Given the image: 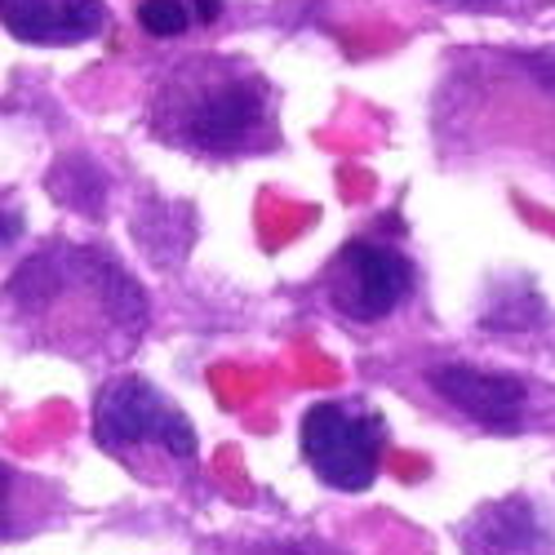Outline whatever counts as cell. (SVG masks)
<instances>
[{
  "instance_id": "1",
  "label": "cell",
  "mask_w": 555,
  "mask_h": 555,
  "mask_svg": "<svg viewBox=\"0 0 555 555\" xmlns=\"http://www.w3.org/2000/svg\"><path fill=\"white\" fill-rule=\"evenodd\" d=\"M147 125L160 143L196 156H254L275 147V89L245 59H182L152 89Z\"/></svg>"
},
{
  "instance_id": "2",
  "label": "cell",
  "mask_w": 555,
  "mask_h": 555,
  "mask_svg": "<svg viewBox=\"0 0 555 555\" xmlns=\"http://www.w3.org/2000/svg\"><path fill=\"white\" fill-rule=\"evenodd\" d=\"M94 436L112 457L129 462L133 472H138V457L143 453H160L173 467H192L196 462L192 423L182 418L147 378H133V374H120L99 391Z\"/></svg>"
},
{
  "instance_id": "3",
  "label": "cell",
  "mask_w": 555,
  "mask_h": 555,
  "mask_svg": "<svg viewBox=\"0 0 555 555\" xmlns=\"http://www.w3.org/2000/svg\"><path fill=\"white\" fill-rule=\"evenodd\" d=\"M302 453L311 472L334 489H369L383 467L387 449V423L378 409L347 404V400H320L302 413Z\"/></svg>"
},
{
  "instance_id": "4",
  "label": "cell",
  "mask_w": 555,
  "mask_h": 555,
  "mask_svg": "<svg viewBox=\"0 0 555 555\" xmlns=\"http://www.w3.org/2000/svg\"><path fill=\"white\" fill-rule=\"evenodd\" d=\"M413 289V262L383 241H347L330 267V302L351 320H383Z\"/></svg>"
},
{
  "instance_id": "5",
  "label": "cell",
  "mask_w": 555,
  "mask_h": 555,
  "mask_svg": "<svg viewBox=\"0 0 555 555\" xmlns=\"http://www.w3.org/2000/svg\"><path fill=\"white\" fill-rule=\"evenodd\" d=\"M431 387L462 409L467 418H476L489 431H516L525 423L529 409V387L512 374L498 369H476V364H436L431 369Z\"/></svg>"
},
{
  "instance_id": "6",
  "label": "cell",
  "mask_w": 555,
  "mask_h": 555,
  "mask_svg": "<svg viewBox=\"0 0 555 555\" xmlns=\"http://www.w3.org/2000/svg\"><path fill=\"white\" fill-rule=\"evenodd\" d=\"M107 23L103 0H0V27L23 44H76Z\"/></svg>"
},
{
  "instance_id": "7",
  "label": "cell",
  "mask_w": 555,
  "mask_h": 555,
  "mask_svg": "<svg viewBox=\"0 0 555 555\" xmlns=\"http://www.w3.org/2000/svg\"><path fill=\"white\" fill-rule=\"evenodd\" d=\"M542 546H546V529L533 506L520 498L489 506L472 533V555H542Z\"/></svg>"
},
{
  "instance_id": "8",
  "label": "cell",
  "mask_w": 555,
  "mask_h": 555,
  "mask_svg": "<svg viewBox=\"0 0 555 555\" xmlns=\"http://www.w3.org/2000/svg\"><path fill=\"white\" fill-rule=\"evenodd\" d=\"M50 192L80 209V214H99L103 209V196H107V178L103 169L94 165V156H85V152H72L63 156L54 169H50Z\"/></svg>"
},
{
  "instance_id": "9",
  "label": "cell",
  "mask_w": 555,
  "mask_h": 555,
  "mask_svg": "<svg viewBox=\"0 0 555 555\" xmlns=\"http://www.w3.org/2000/svg\"><path fill=\"white\" fill-rule=\"evenodd\" d=\"M138 27L156 40H173L192 27L188 0H138Z\"/></svg>"
},
{
  "instance_id": "10",
  "label": "cell",
  "mask_w": 555,
  "mask_h": 555,
  "mask_svg": "<svg viewBox=\"0 0 555 555\" xmlns=\"http://www.w3.org/2000/svg\"><path fill=\"white\" fill-rule=\"evenodd\" d=\"M31 480L27 476H18L14 467H0V538H23L27 529H23V520H18V512H23V489H27Z\"/></svg>"
},
{
  "instance_id": "11",
  "label": "cell",
  "mask_w": 555,
  "mask_h": 555,
  "mask_svg": "<svg viewBox=\"0 0 555 555\" xmlns=\"http://www.w3.org/2000/svg\"><path fill=\"white\" fill-rule=\"evenodd\" d=\"M18 236H23V214L0 201V249H10Z\"/></svg>"
},
{
  "instance_id": "12",
  "label": "cell",
  "mask_w": 555,
  "mask_h": 555,
  "mask_svg": "<svg viewBox=\"0 0 555 555\" xmlns=\"http://www.w3.org/2000/svg\"><path fill=\"white\" fill-rule=\"evenodd\" d=\"M254 555H334L330 546H307V542H275V546H258Z\"/></svg>"
},
{
  "instance_id": "13",
  "label": "cell",
  "mask_w": 555,
  "mask_h": 555,
  "mask_svg": "<svg viewBox=\"0 0 555 555\" xmlns=\"http://www.w3.org/2000/svg\"><path fill=\"white\" fill-rule=\"evenodd\" d=\"M192 23H218L222 18V0H188Z\"/></svg>"
},
{
  "instance_id": "14",
  "label": "cell",
  "mask_w": 555,
  "mask_h": 555,
  "mask_svg": "<svg viewBox=\"0 0 555 555\" xmlns=\"http://www.w3.org/2000/svg\"><path fill=\"white\" fill-rule=\"evenodd\" d=\"M440 5H453V10H480V14H489V10H502L506 0H440Z\"/></svg>"
}]
</instances>
